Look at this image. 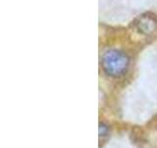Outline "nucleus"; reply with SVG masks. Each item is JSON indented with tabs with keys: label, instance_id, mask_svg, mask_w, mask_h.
<instances>
[{
	"label": "nucleus",
	"instance_id": "f257e3e1",
	"mask_svg": "<svg viewBox=\"0 0 157 148\" xmlns=\"http://www.w3.org/2000/svg\"><path fill=\"white\" fill-rule=\"evenodd\" d=\"M102 65L108 75L118 77L124 74L129 65V58L120 51H108L102 58Z\"/></svg>",
	"mask_w": 157,
	"mask_h": 148
},
{
	"label": "nucleus",
	"instance_id": "f03ea898",
	"mask_svg": "<svg viewBox=\"0 0 157 148\" xmlns=\"http://www.w3.org/2000/svg\"><path fill=\"white\" fill-rule=\"evenodd\" d=\"M137 28L144 34H151L155 30V22L151 18H140L137 23Z\"/></svg>",
	"mask_w": 157,
	"mask_h": 148
},
{
	"label": "nucleus",
	"instance_id": "7ed1b4c3",
	"mask_svg": "<svg viewBox=\"0 0 157 148\" xmlns=\"http://www.w3.org/2000/svg\"><path fill=\"white\" fill-rule=\"evenodd\" d=\"M109 134V127L104 123H99V137H105Z\"/></svg>",
	"mask_w": 157,
	"mask_h": 148
}]
</instances>
